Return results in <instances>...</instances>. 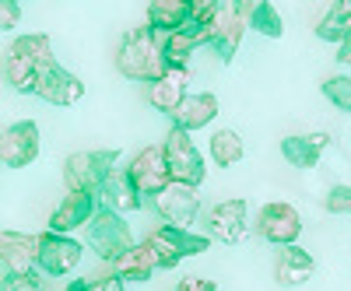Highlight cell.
<instances>
[{"label":"cell","instance_id":"6da1fadb","mask_svg":"<svg viewBox=\"0 0 351 291\" xmlns=\"http://www.w3.org/2000/svg\"><path fill=\"white\" fill-rule=\"evenodd\" d=\"M56 64L53 56V39L43 36V32H32V36H18L8 53H4V77L14 92L21 95H36V84L39 77Z\"/></svg>","mask_w":351,"mask_h":291},{"label":"cell","instance_id":"7a4b0ae2","mask_svg":"<svg viewBox=\"0 0 351 291\" xmlns=\"http://www.w3.org/2000/svg\"><path fill=\"white\" fill-rule=\"evenodd\" d=\"M116 71H120L127 81H144V84H155L169 64L162 56V42L148 32V25L144 28H130V32L120 39V46H116Z\"/></svg>","mask_w":351,"mask_h":291},{"label":"cell","instance_id":"3957f363","mask_svg":"<svg viewBox=\"0 0 351 291\" xmlns=\"http://www.w3.org/2000/svg\"><path fill=\"white\" fill-rule=\"evenodd\" d=\"M84 228H88V246H92L95 256L106 260V264H116V260L134 246V231H130L127 218L109 211V207H99Z\"/></svg>","mask_w":351,"mask_h":291},{"label":"cell","instance_id":"277c9868","mask_svg":"<svg viewBox=\"0 0 351 291\" xmlns=\"http://www.w3.org/2000/svg\"><path fill=\"white\" fill-rule=\"evenodd\" d=\"M162 155H165V165H169V179L172 183H183V186H200L204 179H208V165H204L200 151L190 134L183 130H169L165 144H162Z\"/></svg>","mask_w":351,"mask_h":291},{"label":"cell","instance_id":"5b68a950","mask_svg":"<svg viewBox=\"0 0 351 291\" xmlns=\"http://www.w3.org/2000/svg\"><path fill=\"white\" fill-rule=\"evenodd\" d=\"M120 162V151L106 148V151H74L64 162V183L67 190H84V193H99L106 176Z\"/></svg>","mask_w":351,"mask_h":291},{"label":"cell","instance_id":"8992f818","mask_svg":"<svg viewBox=\"0 0 351 291\" xmlns=\"http://www.w3.org/2000/svg\"><path fill=\"white\" fill-rule=\"evenodd\" d=\"M152 207L155 214L172 225V228H190L200 214V193L193 186H183V183H165L155 197H152Z\"/></svg>","mask_w":351,"mask_h":291},{"label":"cell","instance_id":"52a82bcc","mask_svg":"<svg viewBox=\"0 0 351 291\" xmlns=\"http://www.w3.org/2000/svg\"><path fill=\"white\" fill-rule=\"evenodd\" d=\"M256 231L260 239H267L274 246H295L299 236H302V218L299 211L291 207V203L285 200H274V203H263L260 214H256Z\"/></svg>","mask_w":351,"mask_h":291},{"label":"cell","instance_id":"ba28073f","mask_svg":"<svg viewBox=\"0 0 351 291\" xmlns=\"http://www.w3.org/2000/svg\"><path fill=\"white\" fill-rule=\"evenodd\" d=\"M39 148H43V137L32 120H18L0 130V165L25 168L39 158Z\"/></svg>","mask_w":351,"mask_h":291},{"label":"cell","instance_id":"9c48e42d","mask_svg":"<svg viewBox=\"0 0 351 291\" xmlns=\"http://www.w3.org/2000/svg\"><path fill=\"white\" fill-rule=\"evenodd\" d=\"M204 228H208V239H218L225 246H236L246 239L250 231V207L246 200H221L204 214Z\"/></svg>","mask_w":351,"mask_h":291},{"label":"cell","instance_id":"30bf717a","mask_svg":"<svg viewBox=\"0 0 351 291\" xmlns=\"http://www.w3.org/2000/svg\"><path fill=\"white\" fill-rule=\"evenodd\" d=\"M246 4H221L218 18L208 28V46L218 53L221 64H232V56L239 53L243 32H246Z\"/></svg>","mask_w":351,"mask_h":291},{"label":"cell","instance_id":"8fae6325","mask_svg":"<svg viewBox=\"0 0 351 291\" xmlns=\"http://www.w3.org/2000/svg\"><path fill=\"white\" fill-rule=\"evenodd\" d=\"M81 256H84V246L77 239L46 231V236H39V264H36V270H43L49 277H64L81 264Z\"/></svg>","mask_w":351,"mask_h":291},{"label":"cell","instance_id":"7c38bea8","mask_svg":"<svg viewBox=\"0 0 351 291\" xmlns=\"http://www.w3.org/2000/svg\"><path fill=\"white\" fill-rule=\"evenodd\" d=\"M99 211V193H84V190H67L64 200L53 207L49 214V231L53 236H71L74 228H84Z\"/></svg>","mask_w":351,"mask_h":291},{"label":"cell","instance_id":"4fadbf2b","mask_svg":"<svg viewBox=\"0 0 351 291\" xmlns=\"http://www.w3.org/2000/svg\"><path fill=\"white\" fill-rule=\"evenodd\" d=\"M127 176H130V183L141 197H155L169 183V165H165V155H162V144L141 148L127 165Z\"/></svg>","mask_w":351,"mask_h":291},{"label":"cell","instance_id":"5bb4252c","mask_svg":"<svg viewBox=\"0 0 351 291\" xmlns=\"http://www.w3.org/2000/svg\"><path fill=\"white\" fill-rule=\"evenodd\" d=\"M39 236L28 231H0V267L8 274H36Z\"/></svg>","mask_w":351,"mask_h":291},{"label":"cell","instance_id":"9a60e30c","mask_svg":"<svg viewBox=\"0 0 351 291\" xmlns=\"http://www.w3.org/2000/svg\"><path fill=\"white\" fill-rule=\"evenodd\" d=\"M36 95H39L43 102H49V105H64V109H67V105H74V102L84 99V81H81L77 74H71L67 67L53 64V67L39 77Z\"/></svg>","mask_w":351,"mask_h":291},{"label":"cell","instance_id":"2e32d148","mask_svg":"<svg viewBox=\"0 0 351 291\" xmlns=\"http://www.w3.org/2000/svg\"><path fill=\"white\" fill-rule=\"evenodd\" d=\"M218 116V95L211 92H186V99L180 102V109L172 112V127L183 130V134H193V130H204L211 127V120Z\"/></svg>","mask_w":351,"mask_h":291},{"label":"cell","instance_id":"e0dca14e","mask_svg":"<svg viewBox=\"0 0 351 291\" xmlns=\"http://www.w3.org/2000/svg\"><path fill=\"white\" fill-rule=\"evenodd\" d=\"M99 193H102V207H109V211H116V214H123V218L144 207V197L134 190V183H130V176H127V168H112L109 176H106V183L99 186Z\"/></svg>","mask_w":351,"mask_h":291},{"label":"cell","instance_id":"ac0fdd59","mask_svg":"<svg viewBox=\"0 0 351 291\" xmlns=\"http://www.w3.org/2000/svg\"><path fill=\"white\" fill-rule=\"evenodd\" d=\"M186 84H190V71H186V67H169L155 84H148V102H152V109L172 116L176 109H180V102L186 99Z\"/></svg>","mask_w":351,"mask_h":291},{"label":"cell","instance_id":"d6986e66","mask_svg":"<svg viewBox=\"0 0 351 291\" xmlns=\"http://www.w3.org/2000/svg\"><path fill=\"white\" fill-rule=\"evenodd\" d=\"M316 274V260L299 249V246H285L278 253V264H274V277L281 288H302L309 277Z\"/></svg>","mask_w":351,"mask_h":291},{"label":"cell","instance_id":"ffe728a7","mask_svg":"<svg viewBox=\"0 0 351 291\" xmlns=\"http://www.w3.org/2000/svg\"><path fill=\"white\" fill-rule=\"evenodd\" d=\"M200 46H208V32H204L200 25L186 21L183 28H176L172 36H165L162 56H165L169 67H186V60L193 56V49H200Z\"/></svg>","mask_w":351,"mask_h":291},{"label":"cell","instance_id":"44dd1931","mask_svg":"<svg viewBox=\"0 0 351 291\" xmlns=\"http://www.w3.org/2000/svg\"><path fill=\"white\" fill-rule=\"evenodd\" d=\"M327 144H330L327 134L285 137V140H281V155H285L288 165H295V168H316V165H319V155H324Z\"/></svg>","mask_w":351,"mask_h":291},{"label":"cell","instance_id":"7402d4cb","mask_svg":"<svg viewBox=\"0 0 351 291\" xmlns=\"http://www.w3.org/2000/svg\"><path fill=\"white\" fill-rule=\"evenodd\" d=\"M158 267H155V260H152V249H148V242H134L120 260L112 264V274L120 277L123 284L127 281H137V284H144V281H152V274H155Z\"/></svg>","mask_w":351,"mask_h":291},{"label":"cell","instance_id":"603a6c76","mask_svg":"<svg viewBox=\"0 0 351 291\" xmlns=\"http://www.w3.org/2000/svg\"><path fill=\"white\" fill-rule=\"evenodd\" d=\"M190 21V0H155L148 4V32H165L172 36L176 28H183Z\"/></svg>","mask_w":351,"mask_h":291},{"label":"cell","instance_id":"cb8c5ba5","mask_svg":"<svg viewBox=\"0 0 351 291\" xmlns=\"http://www.w3.org/2000/svg\"><path fill=\"white\" fill-rule=\"evenodd\" d=\"M316 36L324 42H337V46L344 39H351V0H337V4H330V11L316 25Z\"/></svg>","mask_w":351,"mask_h":291},{"label":"cell","instance_id":"d4e9b609","mask_svg":"<svg viewBox=\"0 0 351 291\" xmlns=\"http://www.w3.org/2000/svg\"><path fill=\"white\" fill-rule=\"evenodd\" d=\"M246 155V144L236 130H215L211 134V162L218 168H232V165H239Z\"/></svg>","mask_w":351,"mask_h":291},{"label":"cell","instance_id":"484cf974","mask_svg":"<svg viewBox=\"0 0 351 291\" xmlns=\"http://www.w3.org/2000/svg\"><path fill=\"white\" fill-rule=\"evenodd\" d=\"M158 236L180 253V256H200L204 249L211 246V239L208 236H197V231H190V228H172V225H162L158 228Z\"/></svg>","mask_w":351,"mask_h":291},{"label":"cell","instance_id":"4316f807","mask_svg":"<svg viewBox=\"0 0 351 291\" xmlns=\"http://www.w3.org/2000/svg\"><path fill=\"white\" fill-rule=\"evenodd\" d=\"M246 25H253L260 36L267 39H281L285 36V25L274 4H246Z\"/></svg>","mask_w":351,"mask_h":291},{"label":"cell","instance_id":"83f0119b","mask_svg":"<svg viewBox=\"0 0 351 291\" xmlns=\"http://www.w3.org/2000/svg\"><path fill=\"white\" fill-rule=\"evenodd\" d=\"M324 95L330 99V105H334V109L351 112V77H344V74L327 77V81H324Z\"/></svg>","mask_w":351,"mask_h":291},{"label":"cell","instance_id":"f1b7e54d","mask_svg":"<svg viewBox=\"0 0 351 291\" xmlns=\"http://www.w3.org/2000/svg\"><path fill=\"white\" fill-rule=\"evenodd\" d=\"M144 242H148V249H152V260H155V267H158V270H172V267L183 260L180 253H176V249H172V246H169V242L158 236V228H155V231H152V236L144 239Z\"/></svg>","mask_w":351,"mask_h":291},{"label":"cell","instance_id":"f546056e","mask_svg":"<svg viewBox=\"0 0 351 291\" xmlns=\"http://www.w3.org/2000/svg\"><path fill=\"white\" fill-rule=\"evenodd\" d=\"M218 11H221L218 0H190V21H193V25H200L204 32L211 28V21L218 18Z\"/></svg>","mask_w":351,"mask_h":291},{"label":"cell","instance_id":"4dcf8cb0","mask_svg":"<svg viewBox=\"0 0 351 291\" xmlns=\"http://www.w3.org/2000/svg\"><path fill=\"white\" fill-rule=\"evenodd\" d=\"M324 207L330 211V214H351V186H334L330 193H327V200H324Z\"/></svg>","mask_w":351,"mask_h":291},{"label":"cell","instance_id":"1f68e13d","mask_svg":"<svg viewBox=\"0 0 351 291\" xmlns=\"http://www.w3.org/2000/svg\"><path fill=\"white\" fill-rule=\"evenodd\" d=\"M0 291H43V281L36 274H8L0 281Z\"/></svg>","mask_w":351,"mask_h":291},{"label":"cell","instance_id":"d6a6232c","mask_svg":"<svg viewBox=\"0 0 351 291\" xmlns=\"http://www.w3.org/2000/svg\"><path fill=\"white\" fill-rule=\"evenodd\" d=\"M18 21H21V4H14V0H0V32H11Z\"/></svg>","mask_w":351,"mask_h":291},{"label":"cell","instance_id":"836d02e7","mask_svg":"<svg viewBox=\"0 0 351 291\" xmlns=\"http://www.w3.org/2000/svg\"><path fill=\"white\" fill-rule=\"evenodd\" d=\"M88 291H127V288H123L120 277L109 270V274H95L92 281H88Z\"/></svg>","mask_w":351,"mask_h":291},{"label":"cell","instance_id":"e575fe53","mask_svg":"<svg viewBox=\"0 0 351 291\" xmlns=\"http://www.w3.org/2000/svg\"><path fill=\"white\" fill-rule=\"evenodd\" d=\"M176 291H218V284L211 277H200V274H190V277H180Z\"/></svg>","mask_w":351,"mask_h":291},{"label":"cell","instance_id":"d590c367","mask_svg":"<svg viewBox=\"0 0 351 291\" xmlns=\"http://www.w3.org/2000/svg\"><path fill=\"white\" fill-rule=\"evenodd\" d=\"M337 64L351 67V39H344V42H341V49H337Z\"/></svg>","mask_w":351,"mask_h":291},{"label":"cell","instance_id":"8d00e7d4","mask_svg":"<svg viewBox=\"0 0 351 291\" xmlns=\"http://www.w3.org/2000/svg\"><path fill=\"white\" fill-rule=\"evenodd\" d=\"M64 291H88V281H81V277H74L71 284H64Z\"/></svg>","mask_w":351,"mask_h":291}]
</instances>
